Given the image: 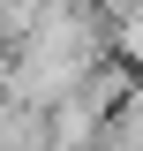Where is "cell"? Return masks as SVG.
Masks as SVG:
<instances>
[{"instance_id":"6da1fadb","label":"cell","mask_w":143,"mask_h":151,"mask_svg":"<svg viewBox=\"0 0 143 151\" xmlns=\"http://www.w3.org/2000/svg\"><path fill=\"white\" fill-rule=\"evenodd\" d=\"M0 151H45V106L0 98Z\"/></svg>"}]
</instances>
